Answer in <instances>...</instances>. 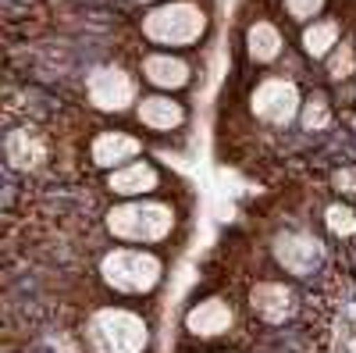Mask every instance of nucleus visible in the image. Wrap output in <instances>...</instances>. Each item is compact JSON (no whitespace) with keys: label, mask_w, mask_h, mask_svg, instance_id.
<instances>
[{"label":"nucleus","mask_w":356,"mask_h":353,"mask_svg":"<svg viewBox=\"0 0 356 353\" xmlns=\"http://www.w3.org/2000/svg\"><path fill=\"white\" fill-rule=\"evenodd\" d=\"M250 311L264 325H285L296 311V289L278 279H264L250 289Z\"/></svg>","instance_id":"obj_11"},{"label":"nucleus","mask_w":356,"mask_h":353,"mask_svg":"<svg viewBox=\"0 0 356 353\" xmlns=\"http://www.w3.org/2000/svg\"><path fill=\"white\" fill-rule=\"evenodd\" d=\"M324 225H328V232L339 235V240H349V235H356V214H353L349 207H342V203L328 207V214H324Z\"/></svg>","instance_id":"obj_17"},{"label":"nucleus","mask_w":356,"mask_h":353,"mask_svg":"<svg viewBox=\"0 0 356 353\" xmlns=\"http://www.w3.org/2000/svg\"><path fill=\"white\" fill-rule=\"evenodd\" d=\"M303 54L310 57V61H328V57L342 47V25L335 18H317L310 25H303Z\"/></svg>","instance_id":"obj_15"},{"label":"nucleus","mask_w":356,"mask_h":353,"mask_svg":"<svg viewBox=\"0 0 356 353\" xmlns=\"http://www.w3.org/2000/svg\"><path fill=\"white\" fill-rule=\"evenodd\" d=\"M235 329V307L225 297H207L186 311V332L196 339H221Z\"/></svg>","instance_id":"obj_10"},{"label":"nucleus","mask_w":356,"mask_h":353,"mask_svg":"<svg viewBox=\"0 0 356 353\" xmlns=\"http://www.w3.org/2000/svg\"><path fill=\"white\" fill-rule=\"evenodd\" d=\"M143 40L161 50H186L207 36V11L196 0H164L143 15Z\"/></svg>","instance_id":"obj_4"},{"label":"nucleus","mask_w":356,"mask_h":353,"mask_svg":"<svg viewBox=\"0 0 356 353\" xmlns=\"http://www.w3.org/2000/svg\"><path fill=\"white\" fill-rule=\"evenodd\" d=\"M86 346L89 353H146L150 350V325L132 307H97L86 321Z\"/></svg>","instance_id":"obj_3"},{"label":"nucleus","mask_w":356,"mask_h":353,"mask_svg":"<svg viewBox=\"0 0 356 353\" xmlns=\"http://www.w3.org/2000/svg\"><path fill=\"white\" fill-rule=\"evenodd\" d=\"M324 4H328V0H285V15H289L296 25H310V22L321 18Z\"/></svg>","instance_id":"obj_18"},{"label":"nucleus","mask_w":356,"mask_h":353,"mask_svg":"<svg viewBox=\"0 0 356 353\" xmlns=\"http://www.w3.org/2000/svg\"><path fill=\"white\" fill-rule=\"evenodd\" d=\"M143 4H154L157 8V4H164V0H143Z\"/></svg>","instance_id":"obj_20"},{"label":"nucleus","mask_w":356,"mask_h":353,"mask_svg":"<svg viewBox=\"0 0 356 353\" xmlns=\"http://www.w3.org/2000/svg\"><path fill=\"white\" fill-rule=\"evenodd\" d=\"M97 275L118 297H150L164 279V260L150 246H114L100 257Z\"/></svg>","instance_id":"obj_2"},{"label":"nucleus","mask_w":356,"mask_h":353,"mask_svg":"<svg viewBox=\"0 0 356 353\" xmlns=\"http://www.w3.org/2000/svg\"><path fill=\"white\" fill-rule=\"evenodd\" d=\"M300 118H303V129H324L332 122V104H328V97L324 93H310L307 100H303V111H300Z\"/></svg>","instance_id":"obj_16"},{"label":"nucleus","mask_w":356,"mask_h":353,"mask_svg":"<svg viewBox=\"0 0 356 353\" xmlns=\"http://www.w3.org/2000/svg\"><path fill=\"white\" fill-rule=\"evenodd\" d=\"M139 75L154 86L157 93H178L193 82V68L186 57H178L175 50H157L146 54L139 61Z\"/></svg>","instance_id":"obj_9"},{"label":"nucleus","mask_w":356,"mask_h":353,"mask_svg":"<svg viewBox=\"0 0 356 353\" xmlns=\"http://www.w3.org/2000/svg\"><path fill=\"white\" fill-rule=\"evenodd\" d=\"M86 104L100 114H122L139 104V82L122 65H100L86 75Z\"/></svg>","instance_id":"obj_6"},{"label":"nucleus","mask_w":356,"mask_h":353,"mask_svg":"<svg viewBox=\"0 0 356 353\" xmlns=\"http://www.w3.org/2000/svg\"><path fill=\"white\" fill-rule=\"evenodd\" d=\"M225 353H228V350H225Z\"/></svg>","instance_id":"obj_21"},{"label":"nucleus","mask_w":356,"mask_h":353,"mask_svg":"<svg viewBox=\"0 0 356 353\" xmlns=\"http://www.w3.org/2000/svg\"><path fill=\"white\" fill-rule=\"evenodd\" d=\"M300 111H303V93H300V86H296V79L264 75L250 93V114L267 129L292 125L296 118H300Z\"/></svg>","instance_id":"obj_5"},{"label":"nucleus","mask_w":356,"mask_h":353,"mask_svg":"<svg viewBox=\"0 0 356 353\" xmlns=\"http://www.w3.org/2000/svg\"><path fill=\"white\" fill-rule=\"evenodd\" d=\"M285 50V36L275 22L267 18H257L250 29H246V57L253 65H275Z\"/></svg>","instance_id":"obj_14"},{"label":"nucleus","mask_w":356,"mask_h":353,"mask_svg":"<svg viewBox=\"0 0 356 353\" xmlns=\"http://www.w3.org/2000/svg\"><path fill=\"white\" fill-rule=\"evenodd\" d=\"M353 65H356L353 47H349V43H342V47L332 54V65H328V72H332L335 79H346V75H353Z\"/></svg>","instance_id":"obj_19"},{"label":"nucleus","mask_w":356,"mask_h":353,"mask_svg":"<svg viewBox=\"0 0 356 353\" xmlns=\"http://www.w3.org/2000/svg\"><path fill=\"white\" fill-rule=\"evenodd\" d=\"M114 196H122V200H139V196H154L157 186H161V171L157 164L150 161H132L125 168H118V171H107V182H104Z\"/></svg>","instance_id":"obj_13"},{"label":"nucleus","mask_w":356,"mask_h":353,"mask_svg":"<svg viewBox=\"0 0 356 353\" xmlns=\"http://www.w3.org/2000/svg\"><path fill=\"white\" fill-rule=\"evenodd\" d=\"M107 232L114 243H129V246H157L175 232V207L154 196H139V200H122L114 203L104 218Z\"/></svg>","instance_id":"obj_1"},{"label":"nucleus","mask_w":356,"mask_h":353,"mask_svg":"<svg viewBox=\"0 0 356 353\" xmlns=\"http://www.w3.org/2000/svg\"><path fill=\"white\" fill-rule=\"evenodd\" d=\"M143 154V139L125 132V129H100L89 139V161L104 171H118L132 161H139Z\"/></svg>","instance_id":"obj_8"},{"label":"nucleus","mask_w":356,"mask_h":353,"mask_svg":"<svg viewBox=\"0 0 356 353\" xmlns=\"http://www.w3.org/2000/svg\"><path fill=\"white\" fill-rule=\"evenodd\" d=\"M271 253H275V264L289 275H314L324 260V243L317 240L314 232H303V228H285L275 235L271 243Z\"/></svg>","instance_id":"obj_7"},{"label":"nucleus","mask_w":356,"mask_h":353,"mask_svg":"<svg viewBox=\"0 0 356 353\" xmlns=\"http://www.w3.org/2000/svg\"><path fill=\"white\" fill-rule=\"evenodd\" d=\"M186 118H189L186 104L175 100L171 93H146L136 104V122L143 129H150V132H161V136L164 132H178L186 125Z\"/></svg>","instance_id":"obj_12"}]
</instances>
